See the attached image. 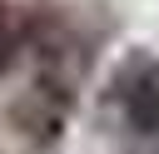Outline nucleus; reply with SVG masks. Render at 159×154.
Listing matches in <instances>:
<instances>
[{"mask_svg": "<svg viewBox=\"0 0 159 154\" xmlns=\"http://www.w3.org/2000/svg\"><path fill=\"white\" fill-rule=\"evenodd\" d=\"M20 45H25V25H20V15L5 5V10H0V70L15 60V50H20Z\"/></svg>", "mask_w": 159, "mask_h": 154, "instance_id": "obj_2", "label": "nucleus"}, {"mask_svg": "<svg viewBox=\"0 0 159 154\" xmlns=\"http://www.w3.org/2000/svg\"><path fill=\"white\" fill-rule=\"evenodd\" d=\"M114 104L134 134H159V60L134 55L114 79Z\"/></svg>", "mask_w": 159, "mask_h": 154, "instance_id": "obj_1", "label": "nucleus"}]
</instances>
